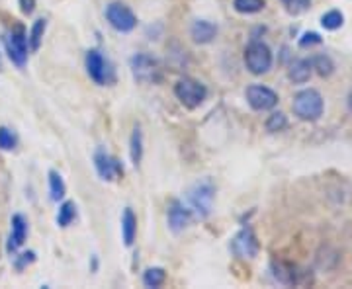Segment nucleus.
<instances>
[{"label": "nucleus", "mask_w": 352, "mask_h": 289, "mask_svg": "<svg viewBox=\"0 0 352 289\" xmlns=\"http://www.w3.org/2000/svg\"><path fill=\"white\" fill-rule=\"evenodd\" d=\"M311 67H314L315 71L319 73V76H323V78H327L335 73V63H333V59L329 57V55H317L311 59Z\"/></svg>", "instance_id": "22"}, {"label": "nucleus", "mask_w": 352, "mask_h": 289, "mask_svg": "<svg viewBox=\"0 0 352 289\" xmlns=\"http://www.w3.org/2000/svg\"><path fill=\"white\" fill-rule=\"evenodd\" d=\"M175 96L188 110H196L208 98V89L201 84L200 80L184 76V78H180L175 84Z\"/></svg>", "instance_id": "4"}, {"label": "nucleus", "mask_w": 352, "mask_h": 289, "mask_svg": "<svg viewBox=\"0 0 352 289\" xmlns=\"http://www.w3.org/2000/svg\"><path fill=\"white\" fill-rule=\"evenodd\" d=\"M349 108H351V112H352V92L349 94Z\"/></svg>", "instance_id": "32"}, {"label": "nucleus", "mask_w": 352, "mask_h": 289, "mask_svg": "<svg viewBox=\"0 0 352 289\" xmlns=\"http://www.w3.org/2000/svg\"><path fill=\"white\" fill-rule=\"evenodd\" d=\"M131 73L133 78L141 82V84H157L163 80V69L157 59H153L147 53H138L131 57Z\"/></svg>", "instance_id": "3"}, {"label": "nucleus", "mask_w": 352, "mask_h": 289, "mask_svg": "<svg viewBox=\"0 0 352 289\" xmlns=\"http://www.w3.org/2000/svg\"><path fill=\"white\" fill-rule=\"evenodd\" d=\"M258 248H261L258 240H256V235L252 233L251 227L241 229L231 242V251L239 258H254L258 254Z\"/></svg>", "instance_id": "12"}, {"label": "nucleus", "mask_w": 352, "mask_h": 289, "mask_svg": "<svg viewBox=\"0 0 352 289\" xmlns=\"http://www.w3.org/2000/svg\"><path fill=\"white\" fill-rule=\"evenodd\" d=\"M20 2V8H22V12L30 14L34 12V8H36V0H18Z\"/></svg>", "instance_id": "31"}, {"label": "nucleus", "mask_w": 352, "mask_h": 289, "mask_svg": "<svg viewBox=\"0 0 352 289\" xmlns=\"http://www.w3.org/2000/svg\"><path fill=\"white\" fill-rule=\"evenodd\" d=\"M76 219V205L75 201H63L59 205V211H57V225L59 227H69Z\"/></svg>", "instance_id": "20"}, {"label": "nucleus", "mask_w": 352, "mask_h": 289, "mask_svg": "<svg viewBox=\"0 0 352 289\" xmlns=\"http://www.w3.org/2000/svg\"><path fill=\"white\" fill-rule=\"evenodd\" d=\"M14 147H16V135L12 133V129L0 127V149L2 151H12Z\"/></svg>", "instance_id": "28"}, {"label": "nucleus", "mask_w": 352, "mask_h": 289, "mask_svg": "<svg viewBox=\"0 0 352 289\" xmlns=\"http://www.w3.org/2000/svg\"><path fill=\"white\" fill-rule=\"evenodd\" d=\"M274 57L270 47L263 41H252L245 49V65L252 75H264L272 69Z\"/></svg>", "instance_id": "6"}, {"label": "nucleus", "mask_w": 352, "mask_h": 289, "mask_svg": "<svg viewBox=\"0 0 352 289\" xmlns=\"http://www.w3.org/2000/svg\"><path fill=\"white\" fill-rule=\"evenodd\" d=\"M319 43H323V38L319 34H315V32H307V34H303L302 38H300V47L302 49L314 47V45H319Z\"/></svg>", "instance_id": "29"}, {"label": "nucleus", "mask_w": 352, "mask_h": 289, "mask_svg": "<svg viewBox=\"0 0 352 289\" xmlns=\"http://www.w3.org/2000/svg\"><path fill=\"white\" fill-rule=\"evenodd\" d=\"M188 203L192 213L200 219H206L208 215L212 213V207H214V198H215V188L210 180H200L196 182L192 188L188 189Z\"/></svg>", "instance_id": "2"}, {"label": "nucleus", "mask_w": 352, "mask_h": 289, "mask_svg": "<svg viewBox=\"0 0 352 289\" xmlns=\"http://www.w3.org/2000/svg\"><path fill=\"white\" fill-rule=\"evenodd\" d=\"M280 2L286 6L289 14H302L309 10V6H311V0H280Z\"/></svg>", "instance_id": "27"}, {"label": "nucleus", "mask_w": 352, "mask_h": 289, "mask_svg": "<svg viewBox=\"0 0 352 289\" xmlns=\"http://www.w3.org/2000/svg\"><path fill=\"white\" fill-rule=\"evenodd\" d=\"M34 260H36V252L34 251L22 252V254H18V256H16V268H18V270H24L25 266H30Z\"/></svg>", "instance_id": "30"}, {"label": "nucleus", "mask_w": 352, "mask_h": 289, "mask_svg": "<svg viewBox=\"0 0 352 289\" xmlns=\"http://www.w3.org/2000/svg\"><path fill=\"white\" fill-rule=\"evenodd\" d=\"M45 27H47V22L43 18H39L34 22L32 30H30V36H28V49L32 53L41 47V41H43V34H45Z\"/></svg>", "instance_id": "18"}, {"label": "nucleus", "mask_w": 352, "mask_h": 289, "mask_svg": "<svg viewBox=\"0 0 352 289\" xmlns=\"http://www.w3.org/2000/svg\"><path fill=\"white\" fill-rule=\"evenodd\" d=\"M106 20L120 34H127V32H131L138 25L135 14L124 2H112V4H108L106 6Z\"/></svg>", "instance_id": "8"}, {"label": "nucleus", "mask_w": 352, "mask_h": 289, "mask_svg": "<svg viewBox=\"0 0 352 289\" xmlns=\"http://www.w3.org/2000/svg\"><path fill=\"white\" fill-rule=\"evenodd\" d=\"M286 127H288V117L282 112H274L272 115H268V119H266V131L268 133L284 131Z\"/></svg>", "instance_id": "26"}, {"label": "nucleus", "mask_w": 352, "mask_h": 289, "mask_svg": "<svg viewBox=\"0 0 352 289\" xmlns=\"http://www.w3.org/2000/svg\"><path fill=\"white\" fill-rule=\"evenodd\" d=\"M272 270H274V277H276L280 284L284 286H294L298 284V272L292 264H284V262H274L272 264Z\"/></svg>", "instance_id": "17"}, {"label": "nucleus", "mask_w": 352, "mask_h": 289, "mask_svg": "<svg viewBox=\"0 0 352 289\" xmlns=\"http://www.w3.org/2000/svg\"><path fill=\"white\" fill-rule=\"evenodd\" d=\"M194 217L196 215L192 213V209L186 207L182 201L173 200L168 203V207H166V221H168V229L173 231V233H182L184 229H188L192 225V221H194Z\"/></svg>", "instance_id": "10"}, {"label": "nucleus", "mask_w": 352, "mask_h": 289, "mask_svg": "<svg viewBox=\"0 0 352 289\" xmlns=\"http://www.w3.org/2000/svg\"><path fill=\"white\" fill-rule=\"evenodd\" d=\"M342 24H344V16H342V12H339V10H329V12H325L321 16V25H323L325 30H329V32L339 30V27H342Z\"/></svg>", "instance_id": "24"}, {"label": "nucleus", "mask_w": 352, "mask_h": 289, "mask_svg": "<svg viewBox=\"0 0 352 289\" xmlns=\"http://www.w3.org/2000/svg\"><path fill=\"white\" fill-rule=\"evenodd\" d=\"M87 73L88 76L100 84V86H108L116 82V71H113V65L102 55L100 49H90L87 53Z\"/></svg>", "instance_id": "5"}, {"label": "nucleus", "mask_w": 352, "mask_h": 289, "mask_svg": "<svg viewBox=\"0 0 352 289\" xmlns=\"http://www.w3.org/2000/svg\"><path fill=\"white\" fill-rule=\"evenodd\" d=\"M0 71H2V61H0Z\"/></svg>", "instance_id": "33"}, {"label": "nucleus", "mask_w": 352, "mask_h": 289, "mask_svg": "<svg viewBox=\"0 0 352 289\" xmlns=\"http://www.w3.org/2000/svg\"><path fill=\"white\" fill-rule=\"evenodd\" d=\"M292 110L302 122H317L325 110L323 96L315 89L302 90L296 94V98L292 102Z\"/></svg>", "instance_id": "1"}, {"label": "nucleus", "mask_w": 352, "mask_h": 289, "mask_svg": "<svg viewBox=\"0 0 352 289\" xmlns=\"http://www.w3.org/2000/svg\"><path fill=\"white\" fill-rule=\"evenodd\" d=\"M233 8L241 14H256L264 8V0H233Z\"/></svg>", "instance_id": "25"}, {"label": "nucleus", "mask_w": 352, "mask_h": 289, "mask_svg": "<svg viewBox=\"0 0 352 289\" xmlns=\"http://www.w3.org/2000/svg\"><path fill=\"white\" fill-rule=\"evenodd\" d=\"M28 237V223H25L24 215H12V229H10V237H8V252H16L25 242Z\"/></svg>", "instance_id": "13"}, {"label": "nucleus", "mask_w": 352, "mask_h": 289, "mask_svg": "<svg viewBox=\"0 0 352 289\" xmlns=\"http://www.w3.org/2000/svg\"><path fill=\"white\" fill-rule=\"evenodd\" d=\"M2 43H4V49L8 53L10 61L16 67L22 69L25 61H28V36H25L24 27L16 25L8 34H4L2 36Z\"/></svg>", "instance_id": "7"}, {"label": "nucleus", "mask_w": 352, "mask_h": 289, "mask_svg": "<svg viewBox=\"0 0 352 289\" xmlns=\"http://www.w3.org/2000/svg\"><path fill=\"white\" fill-rule=\"evenodd\" d=\"M129 154H131V163L138 166L143 159V133H141V127H133V133H131V141H129Z\"/></svg>", "instance_id": "19"}, {"label": "nucleus", "mask_w": 352, "mask_h": 289, "mask_svg": "<svg viewBox=\"0 0 352 289\" xmlns=\"http://www.w3.org/2000/svg\"><path fill=\"white\" fill-rule=\"evenodd\" d=\"M247 102L254 112H268V110L276 108L278 94L263 84H251L247 89Z\"/></svg>", "instance_id": "9"}, {"label": "nucleus", "mask_w": 352, "mask_h": 289, "mask_svg": "<svg viewBox=\"0 0 352 289\" xmlns=\"http://www.w3.org/2000/svg\"><path fill=\"white\" fill-rule=\"evenodd\" d=\"M166 279V272L163 268H149L145 274H143V284L147 288H161Z\"/></svg>", "instance_id": "23"}, {"label": "nucleus", "mask_w": 352, "mask_h": 289, "mask_svg": "<svg viewBox=\"0 0 352 289\" xmlns=\"http://www.w3.org/2000/svg\"><path fill=\"white\" fill-rule=\"evenodd\" d=\"M311 71H314V67H311V61H309V59H298V61H294V63L289 65L288 76L292 82L303 84V82L309 80Z\"/></svg>", "instance_id": "15"}, {"label": "nucleus", "mask_w": 352, "mask_h": 289, "mask_svg": "<svg viewBox=\"0 0 352 289\" xmlns=\"http://www.w3.org/2000/svg\"><path fill=\"white\" fill-rule=\"evenodd\" d=\"M94 166H96L98 176L102 180H106V182H112V180H118V178L124 176V166H122V163L116 157H112V154L102 151V149L94 152Z\"/></svg>", "instance_id": "11"}, {"label": "nucleus", "mask_w": 352, "mask_h": 289, "mask_svg": "<svg viewBox=\"0 0 352 289\" xmlns=\"http://www.w3.org/2000/svg\"><path fill=\"white\" fill-rule=\"evenodd\" d=\"M135 235H138V217L129 207H126L124 215H122V239H124V244L131 246L133 240H135Z\"/></svg>", "instance_id": "16"}, {"label": "nucleus", "mask_w": 352, "mask_h": 289, "mask_svg": "<svg viewBox=\"0 0 352 289\" xmlns=\"http://www.w3.org/2000/svg\"><path fill=\"white\" fill-rule=\"evenodd\" d=\"M50 192L53 201H61L67 194V186L57 170H50Z\"/></svg>", "instance_id": "21"}, {"label": "nucleus", "mask_w": 352, "mask_h": 289, "mask_svg": "<svg viewBox=\"0 0 352 289\" xmlns=\"http://www.w3.org/2000/svg\"><path fill=\"white\" fill-rule=\"evenodd\" d=\"M190 36L196 43L206 45V43H212L217 36V25H214L208 20H196L192 27H190Z\"/></svg>", "instance_id": "14"}]
</instances>
